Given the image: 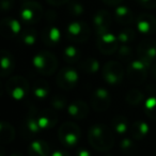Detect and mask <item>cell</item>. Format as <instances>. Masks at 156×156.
Segmentation results:
<instances>
[{"label": "cell", "instance_id": "6da1fadb", "mask_svg": "<svg viewBox=\"0 0 156 156\" xmlns=\"http://www.w3.org/2000/svg\"><path fill=\"white\" fill-rule=\"evenodd\" d=\"M88 140L90 145L98 152H107L115 145V136L111 128L103 123L94 124L90 127Z\"/></svg>", "mask_w": 156, "mask_h": 156}, {"label": "cell", "instance_id": "7a4b0ae2", "mask_svg": "<svg viewBox=\"0 0 156 156\" xmlns=\"http://www.w3.org/2000/svg\"><path fill=\"white\" fill-rule=\"evenodd\" d=\"M32 65L39 74L50 76L58 69V59L48 50H41L32 59Z\"/></svg>", "mask_w": 156, "mask_h": 156}, {"label": "cell", "instance_id": "3957f363", "mask_svg": "<svg viewBox=\"0 0 156 156\" xmlns=\"http://www.w3.org/2000/svg\"><path fill=\"white\" fill-rule=\"evenodd\" d=\"M18 16L25 25L37 24L43 17L42 5L35 0H25L20 8Z\"/></svg>", "mask_w": 156, "mask_h": 156}, {"label": "cell", "instance_id": "277c9868", "mask_svg": "<svg viewBox=\"0 0 156 156\" xmlns=\"http://www.w3.org/2000/svg\"><path fill=\"white\" fill-rule=\"evenodd\" d=\"M58 138L63 147H75L81 138L80 127L74 122H65L59 127Z\"/></svg>", "mask_w": 156, "mask_h": 156}, {"label": "cell", "instance_id": "5b68a950", "mask_svg": "<svg viewBox=\"0 0 156 156\" xmlns=\"http://www.w3.org/2000/svg\"><path fill=\"white\" fill-rule=\"evenodd\" d=\"M30 90V86L26 78L23 76L16 75L9 78L5 83V91L8 95L15 101H22L28 94Z\"/></svg>", "mask_w": 156, "mask_h": 156}, {"label": "cell", "instance_id": "8992f818", "mask_svg": "<svg viewBox=\"0 0 156 156\" xmlns=\"http://www.w3.org/2000/svg\"><path fill=\"white\" fill-rule=\"evenodd\" d=\"M91 29L89 25L81 20H75L66 27V37L74 43H85L90 39Z\"/></svg>", "mask_w": 156, "mask_h": 156}, {"label": "cell", "instance_id": "52a82bcc", "mask_svg": "<svg viewBox=\"0 0 156 156\" xmlns=\"http://www.w3.org/2000/svg\"><path fill=\"white\" fill-rule=\"evenodd\" d=\"M102 76L108 85H119L124 78L123 66L117 61H108L103 66Z\"/></svg>", "mask_w": 156, "mask_h": 156}, {"label": "cell", "instance_id": "ba28073f", "mask_svg": "<svg viewBox=\"0 0 156 156\" xmlns=\"http://www.w3.org/2000/svg\"><path fill=\"white\" fill-rule=\"evenodd\" d=\"M137 55L139 60L150 69L156 62V41L152 39L141 41L137 47Z\"/></svg>", "mask_w": 156, "mask_h": 156}, {"label": "cell", "instance_id": "9c48e42d", "mask_svg": "<svg viewBox=\"0 0 156 156\" xmlns=\"http://www.w3.org/2000/svg\"><path fill=\"white\" fill-rule=\"evenodd\" d=\"M79 75L75 69L71 66L62 67L56 77L57 85L63 90H73L78 85Z\"/></svg>", "mask_w": 156, "mask_h": 156}, {"label": "cell", "instance_id": "30bf717a", "mask_svg": "<svg viewBox=\"0 0 156 156\" xmlns=\"http://www.w3.org/2000/svg\"><path fill=\"white\" fill-rule=\"evenodd\" d=\"M147 69L149 67L139 59L130 61L126 69L128 80L135 85H142L147 79Z\"/></svg>", "mask_w": 156, "mask_h": 156}, {"label": "cell", "instance_id": "8fae6325", "mask_svg": "<svg viewBox=\"0 0 156 156\" xmlns=\"http://www.w3.org/2000/svg\"><path fill=\"white\" fill-rule=\"evenodd\" d=\"M37 115L39 113H37L35 107H29L28 112H27L22 124V134L24 137L31 138L41 132V127H40L39 121H37Z\"/></svg>", "mask_w": 156, "mask_h": 156}, {"label": "cell", "instance_id": "7c38bea8", "mask_svg": "<svg viewBox=\"0 0 156 156\" xmlns=\"http://www.w3.org/2000/svg\"><path fill=\"white\" fill-rule=\"evenodd\" d=\"M96 46H98V50L103 55L109 56V55H113L115 52H117L120 43L118 41L117 35H115L113 33H110L108 31V32L104 33V34L98 35Z\"/></svg>", "mask_w": 156, "mask_h": 156}, {"label": "cell", "instance_id": "4fadbf2b", "mask_svg": "<svg viewBox=\"0 0 156 156\" xmlns=\"http://www.w3.org/2000/svg\"><path fill=\"white\" fill-rule=\"evenodd\" d=\"M111 104V95L105 88H96L91 96V106L98 112L106 111Z\"/></svg>", "mask_w": 156, "mask_h": 156}, {"label": "cell", "instance_id": "5bb4252c", "mask_svg": "<svg viewBox=\"0 0 156 156\" xmlns=\"http://www.w3.org/2000/svg\"><path fill=\"white\" fill-rule=\"evenodd\" d=\"M22 32V25L20 20L13 17H5L0 23V34L5 39H14Z\"/></svg>", "mask_w": 156, "mask_h": 156}, {"label": "cell", "instance_id": "9a60e30c", "mask_svg": "<svg viewBox=\"0 0 156 156\" xmlns=\"http://www.w3.org/2000/svg\"><path fill=\"white\" fill-rule=\"evenodd\" d=\"M136 27L141 34H154L156 32V17L147 13L140 14L136 20Z\"/></svg>", "mask_w": 156, "mask_h": 156}, {"label": "cell", "instance_id": "2e32d148", "mask_svg": "<svg viewBox=\"0 0 156 156\" xmlns=\"http://www.w3.org/2000/svg\"><path fill=\"white\" fill-rule=\"evenodd\" d=\"M93 27L96 34L101 35L108 32L109 27L111 25V14L106 10H100L93 16Z\"/></svg>", "mask_w": 156, "mask_h": 156}, {"label": "cell", "instance_id": "e0dca14e", "mask_svg": "<svg viewBox=\"0 0 156 156\" xmlns=\"http://www.w3.org/2000/svg\"><path fill=\"white\" fill-rule=\"evenodd\" d=\"M59 117L56 110L52 108H44L41 110L37 115V121L41 127V130H49L56 126L58 123Z\"/></svg>", "mask_w": 156, "mask_h": 156}, {"label": "cell", "instance_id": "ac0fdd59", "mask_svg": "<svg viewBox=\"0 0 156 156\" xmlns=\"http://www.w3.org/2000/svg\"><path fill=\"white\" fill-rule=\"evenodd\" d=\"M42 42L48 47H55L61 41V31L58 27L50 24L47 25L45 28L42 30L41 33Z\"/></svg>", "mask_w": 156, "mask_h": 156}, {"label": "cell", "instance_id": "d6986e66", "mask_svg": "<svg viewBox=\"0 0 156 156\" xmlns=\"http://www.w3.org/2000/svg\"><path fill=\"white\" fill-rule=\"evenodd\" d=\"M69 115L76 120H83L89 115V105L83 100H75L69 103L66 108Z\"/></svg>", "mask_w": 156, "mask_h": 156}, {"label": "cell", "instance_id": "ffe728a7", "mask_svg": "<svg viewBox=\"0 0 156 156\" xmlns=\"http://www.w3.org/2000/svg\"><path fill=\"white\" fill-rule=\"evenodd\" d=\"M0 56H1V72H0V75L2 78H5L13 73L14 69H15V60H14L13 55L7 49L1 50Z\"/></svg>", "mask_w": 156, "mask_h": 156}, {"label": "cell", "instance_id": "44dd1931", "mask_svg": "<svg viewBox=\"0 0 156 156\" xmlns=\"http://www.w3.org/2000/svg\"><path fill=\"white\" fill-rule=\"evenodd\" d=\"M113 16L118 24L123 25V26L130 25L134 22V14H133L132 10L126 5H118L115 9Z\"/></svg>", "mask_w": 156, "mask_h": 156}, {"label": "cell", "instance_id": "7402d4cb", "mask_svg": "<svg viewBox=\"0 0 156 156\" xmlns=\"http://www.w3.org/2000/svg\"><path fill=\"white\" fill-rule=\"evenodd\" d=\"M50 147L46 141L44 140H34L30 143L28 147L29 156H49L50 155Z\"/></svg>", "mask_w": 156, "mask_h": 156}, {"label": "cell", "instance_id": "603a6c76", "mask_svg": "<svg viewBox=\"0 0 156 156\" xmlns=\"http://www.w3.org/2000/svg\"><path fill=\"white\" fill-rule=\"evenodd\" d=\"M150 127L144 121H135L129 126V134L135 140H142L149 134Z\"/></svg>", "mask_w": 156, "mask_h": 156}, {"label": "cell", "instance_id": "cb8c5ba5", "mask_svg": "<svg viewBox=\"0 0 156 156\" xmlns=\"http://www.w3.org/2000/svg\"><path fill=\"white\" fill-rule=\"evenodd\" d=\"M32 94L37 100H45L50 94L49 83L44 79H37L34 81L32 88H31Z\"/></svg>", "mask_w": 156, "mask_h": 156}, {"label": "cell", "instance_id": "d4e9b609", "mask_svg": "<svg viewBox=\"0 0 156 156\" xmlns=\"http://www.w3.org/2000/svg\"><path fill=\"white\" fill-rule=\"evenodd\" d=\"M129 122L125 115H118L112 118L111 120V128L115 134L124 135L129 129Z\"/></svg>", "mask_w": 156, "mask_h": 156}, {"label": "cell", "instance_id": "484cf974", "mask_svg": "<svg viewBox=\"0 0 156 156\" xmlns=\"http://www.w3.org/2000/svg\"><path fill=\"white\" fill-rule=\"evenodd\" d=\"M15 138V129L9 122L2 121L0 124V141L2 144H9Z\"/></svg>", "mask_w": 156, "mask_h": 156}, {"label": "cell", "instance_id": "4316f807", "mask_svg": "<svg viewBox=\"0 0 156 156\" xmlns=\"http://www.w3.org/2000/svg\"><path fill=\"white\" fill-rule=\"evenodd\" d=\"M63 60L69 64H75L80 60L81 51L79 48H77L74 45H69L63 49Z\"/></svg>", "mask_w": 156, "mask_h": 156}, {"label": "cell", "instance_id": "83f0119b", "mask_svg": "<svg viewBox=\"0 0 156 156\" xmlns=\"http://www.w3.org/2000/svg\"><path fill=\"white\" fill-rule=\"evenodd\" d=\"M20 37V41L23 45L25 46H32L33 44H35L37 39V30L33 28H25L22 30L20 34L18 35Z\"/></svg>", "mask_w": 156, "mask_h": 156}, {"label": "cell", "instance_id": "f1b7e54d", "mask_svg": "<svg viewBox=\"0 0 156 156\" xmlns=\"http://www.w3.org/2000/svg\"><path fill=\"white\" fill-rule=\"evenodd\" d=\"M79 67L86 74H95L100 71L101 64L98 59L90 57V58H87L83 61H81L80 64H79Z\"/></svg>", "mask_w": 156, "mask_h": 156}, {"label": "cell", "instance_id": "f546056e", "mask_svg": "<svg viewBox=\"0 0 156 156\" xmlns=\"http://www.w3.org/2000/svg\"><path fill=\"white\" fill-rule=\"evenodd\" d=\"M143 98H144V95L138 89H130L125 95L126 103L129 104L130 106H138V105H140L142 103Z\"/></svg>", "mask_w": 156, "mask_h": 156}, {"label": "cell", "instance_id": "4dcf8cb0", "mask_svg": "<svg viewBox=\"0 0 156 156\" xmlns=\"http://www.w3.org/2000/svg\"><path fill=\"white\" fill-rule=\"evenodd\" d=\"M136 32L132 28H124L120 30L117 34L118 41L120 44H129L135 40Z\"/></svg>", "mask_w": 156, "mask_h": 156}, {"label": "cell", "instance_id": "1f68e13d", "mask_svg": "<svg viewBox=\"0 0 156 156\" xmlns=\"http://www.w3.org/2000/svg\"><path fill=\"white\" fill-rule=\"evenodd\" d=\"M67 12L73 17H79L85 13V8L77 0H69L67 3Z\"/></svg>", "mask_w": 156, "mask_h": 156}, {"label": "cell", "instance_id": "d6a6232c", "mask_svg": "<svg viewBox=\"0 0 156 156\" xmlns=\"http://www.w3.org/2000/svg\"><path fill=\"white\" fill-rule=\"evenodd\" d=\"M144 112L151 120H156V96H150L145 101Z\"/></svg>", "mask_w": 156, "mask_h": 156}, {"label": "cell", "instance_id": "836d02e7", "mask_svg": "<svg viewBox=\"0 0 156 156\" xmlns=\"http://www.w3.org/2000/svg\"><path fill=\"white\" fill-rule=\"evenodd\" d=\"M50 106H51L52 109H55L56 111L59 110H63V109L67 108V100L65 96L60 95V94H57V95H54L51 98H50Z\"/></svg>", "mask_w": 156, "mask_h": 156}, {"label": "cell", "instance_id": "e575fe53", "mask_svg": "<svg viewBox=\"0 0 156 156\" xmlns=\"http://www.w3.org/2000/svg\"><path fill=\"white\" fill-rule=\"evenodd\" d=\"M117 56L123 62H129L133 57V50L128 44H121L117 50Z\"/></svg>", "mask_w": 156, "mask_h": 156}, {"label": "cell", "instance_id": "d590c367", "mask_svg": "<svg viewBox=\"0 0 156 156\" xmlns=\"http://www.w3.org/2000/svg\"><path fill=\"white\" fill-rule=\"evenodd\" d=\"M120 150L123 154L130 155L136 151V143L132 138H123L120 141Z\"/></svg>", "mask_w": 156, "mask_h": 156}, {"label": "cell", "instance_id": "8d00e7d4", "mask_svg": "<svg viewBox=\"0 0 156 156\" xmlns=\"http://www.w3.org/2000/svg\"><path fill=\"white\" fill-rule=\"evenodd\" d=\"M137 2L145 9H155L156 0H137Z\"/></svg>", "mask_w": 156, "mask_h": 156}, {"label": "cell", "instance_id": "74e56055", "mask_svg": "<svg viewBox=\"0 0 156 156\" xmlns=\"http://www.w3.org/2000/svg\"><path fill=\"white\" fill-rule=\"evenodd\" d=\"M14 0H1V10L3 12H8L13 8Z\"/></svg>", "mask_w": 156, "mask_h": 156}, {"label": "cell", "instance_id": "f35d334b", "mask_svg": "<svg viewBox=\"0 0 156 156\" xmlns=\"http://www.w3.org/2000/svg\"><path fill=\"white\" fill-rule=\"evenodd\" d=\"M46 2L49 3L51 5H63L65 3H69V0H45Z\"/></svg>", "mask_w": 156, "mask_h": 156}, {"label": "cell", "instance_id": "ab89813d", "mask_svg": "<svg viewBox=\"0 0 156 156\" xmlns=\"http://www.w3.org/2000/svg\"><path fill=\"white\" fill-rule=\"evenodd\" d=\"M76 156H92V154L88 149L80 147V149L77 150V152H76Z\"/></svg>", "mask_w": 156, "mask_h": 156}, {"label": "cell", "instance_id": "60d3db41", "mask_svg": "<svg viewBox=\"0 0 156 156\" xmlns=\"http://www.w3.org/2000/svg\"><path fill=\"white\" fill-rule=\"evenodd\" d=\"M45 18L48 23H54L55 20H56V13H55L54 11H50L49 10V11H47V13H46Z\"/></svg>", "mask_w": 156, "mask_h": 156}, {"label": "cell", "instance_id": "b9f144b4", "mask_svg": "<svg viewBox=\"0 0 156 156\" xmlns=\"http://www.w3.org/2000/svg\"><path fill=\"white\" fill-rule=\"evenodd\" d=\"M49 156H71L65 150H56Z\"/></svg>", "mask_w": 156, "mask_h": 156}, {"label": "cell", "instance_id": "7bdbcfd3", "mask_svg": "<svg viewBox=\"0 0 156 156\" xmlns=\"http://www.w3.org/2000/svg\"><path fill=\"white\" fill-rule=\"evenodd\" d=\"M149 69H150V74H151V78L154 81H156V62Z\"/></svg>", "mask_w": 156, "mask_h": 156}, {"label": "cell", "instance_id": "ee69618b", "mask_svg": "<svg viewBox=\"0 0 156 156\" xmlns=\"http://www.w3.org/2000/svg\"><path fill=\"white\" fill-rule=\"evenodd\" d=\"M103 2L108 5H118L123 1V0H102Z\"/></svg>", "mask_w": 156, "mask_h": 156}, {"label": "cell", "instance_id": "f6af8a7d", "mask_svg": "<svg viewBox=\"0 0 156 156\" xmlns=\"http://www.w3.org/2000/svg\"><path fill=\"white\" fill-rule=\"evenodd\" d=\"M9 156H24V154H23L22 152L16 151V152H13V153H11Z\"/></svg>", "mask_w": 156, "mask_h": 156}, {"label": "cell", "instance_id": "bcb514c9", "mask_svg": "<svg viewBox=\"0 0 156 156\" xmlns=\"http://www.w3.org/2000/svg\"><path fill=\"white\" fill-rule=\"evenodd\" d=\"M0 156H5V147H1V153H0Z\"/></svg>", "mask_w": 156, "mask_h": 156}, {"label": "cell", "instance_id": "7dc6e473", "mask_svg": "<svg viewBox=\"0 0 156 156\" xmlns=\"http://www.w3.org/2000/svg\"><path fill=\"white\" fill-rule=\"evenodd\" d=\"M105 156H113V155H109V154H108V155H105Z\"/></svg>", "mask_w": 156, "mask_h": 156}, {"label": "cell", "instance_id": "c3c4849f", "mask_svg": "<svg viewBox=\"0 0 156 156\" xmlns=\"http://www.w3.org/2000/svg\"><path fill=\"white\" fill-rule=\"evenodd\" d=\"M155 156H156V151H155Z\"/></svg>", "mask_w": 156, "mask_h": 156}]
</instances>
